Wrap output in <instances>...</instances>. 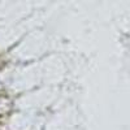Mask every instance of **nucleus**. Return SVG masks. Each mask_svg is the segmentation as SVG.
<instances>
[]
</instances>
